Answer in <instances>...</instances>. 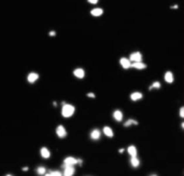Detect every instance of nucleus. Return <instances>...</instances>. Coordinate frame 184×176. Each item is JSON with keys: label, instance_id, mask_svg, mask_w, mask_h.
<instances>
[{"label": "nucleus", "instance_id": "f257e3e1", "mask_svg": "<svg viewBox=\"0 0 184 176\" xmlns=\"http://www.w3.org/2000/svg\"><path fill=\"white\" fill-rule=\"evenodd\" d=\"M74 111H75V108L73 105L66 103L65 105H63V108H61V116L64 118H70L73 116Z\"/></svg>", "mask_w": 184, "mask_h": 176}, {"label": "nucleus", "instance_id": "f03ea898", "mask_svg": "<svg viewBox=\"0 0 184 176\" xmlns=\"http://www.w3.org/2000/svg\"><path fill=\"white\" fill-rule=\"evenodd\" d=\"M75 164H78V159L74 158V157H67L64 159V162H63V167H66V166H74Z\"/></svg>", "mask_w": 184, "mask_h": 176}, {"label": "nucleus", "instance_id": "7ed1b4c3", "mask_svg": "<svg viewBox=\"0 0 184 176\" xmlns=\"http://www.w3.org/2000/svg\"><path fill=\"white\" fill-rule=\"evenodd\" d=\"M129 61L131 63H137V62H142V53L139 52V51H136V52H133V53L129 55Z\"/></svg>", "mask_w": 184, "mask_h": 176}, {"label": "nucleus", "instance_id": "20e7f679", "mask_svg": "<svg viewBox=\"0 0 184 176\" xmlns=\"http://www.w3.org/2000/svg\"><path fill=\"white\" fill-rule=\"evenodd\" d=\"M55 132H56V135L59 138H65V137L67 136V130L65 129V126L61 125V124H59V125L57 126Z\"/></svg>", "mask_w": 184, "mask_h": 176}, {"label": "nucleus", "instance_id": "39448f33", "mask_svg": "<svg viewBox=\"0 0 184 176\" xmlns=\"http://www.w3.org/2000/svg\"><path fill=\"white\" fill-rule=\"evenodd\" d=\"M101 137V131L99 129H93L90 133V138L92 140H99Z\"/></svg>", "mask_w": 184, "mask_h": 176}, {"label": "nucleus", "instance_id": "423d86ee", "mask_svg": "<svg viewBox=\"0 0 184 176\" xmlns=\"http://www.w3.org/2000/svg\"><path fill=\"white\" fill-rule=\"evenodd\" d=\"M120 65L122 66V68H124V69H129L131 66V62L129 61V58H127V57H121Z\"/></svg>", "mask_w": 184, "mask_h": 176}, {"label": "nucleus", "instance_id": "0eeeda50", "mask_svg": "<svg viewBox=\"0 0 184 176\" xmlns=\"http://www.w3.org/2000/svg\"><path fill=\"white\" fill-rule=\"evenodd\" d=\"M72 73H73V76L75 77V78H78V79H83L84 77H85V70H84L83 68H81V67L75 68V69L72 71Z\"/></svg>", "mask_w": 184, "mask_h": 176}, {"label": "nucleus", "instance_id": "6e6552de", "mask_svg": "<svg viewBox=\"0 0 184 176\" xmlns=\"http://www.w3.org/2000/svg\"><path fill=\"white\" fill-rule=\"evenodd\" d=\"M112 117H113V119L116 121V122H121V121H123V118H124V115L122 113V110L120 109H116L114 110L113 113H112Z\"/></svg>", "mask_w": 184, "mask_h": 176}, {"label": "nucleus", "instance_id": "1a4fd4ad", "mask_svg": "<svg viewBox=\"0 0 184 176\" xmlns=\"http://www.w3.org/2000/svg\"><path fill=\"white\" fill-rule=\"evenodd\" d=\"M74 173H75L74 166H66V167H64L63 176H73Z\"/></svg>", "mask_w": 184, "mask_h": 176}, {"label": "nucleus", "instance_id": "9d476101", "mask_svg": "<svg viewBox=\"0 0 184 176\" xmlns=\"http://www.w3.org/2000/svg\"><path fill=\"white\" fill-rule=\"evenodd\" d=\"M39 79V73H28V76H27V81L29 83H35L37 80Z\"/></svg>", "mask_w": 184, "mask_h": 176}, {"label": "nucleus", "instance_id": "9b49d317", "mask_svg": "<svg viewBox=\"0 0 184 176\" xmlns=\"http://www.w3.org/2000/svg\"><path fill=\"white\" fill-rule=\"evenodd\" d=\"M102 133L107 137H109V138H112V137L114 136V132H113V130H112V128H110V126H108V125L104 126Z\"/></svg>", "mask_w": 184, "mask_h": 176}, {"label": "nucleus", "instance_id": "f8f14e48", "mask_svg": "<svg viewBox=\"0 0 184 176\" xmlns=\"http://www.w3.org/2000/svg\"><path fill=\"white\" fill-rule=\"evenodd\" d=\"M90 15H93L95 17H98V16H101L102 14H104V9H101V8H94V9H92L90 10Z\"/></svg>", "mask_w": 184, "mask_h": 176}, {"label": "nucleus", "instance_id": "ddd939ff", "mask_svg": "<svg viewBox=\"0 0 184 176\" xmlns=\"http://www.w3.org/2000/svg\"><path fill=\"white\" fill-rule=\"evenodd\" d=\"M129 163H130V165L133 166V167L137 169V167H139V166H140L141 161H140V159H139L138 157H131Z\"/></svg>", "mask_w": 184, "mask_h": 176}, {"label": "nucleus", "instance_id": "4468645a", "mask_svg": "<svg viewBox=\"0 0 184 176\" xmlns=\"http://www.w3.org/2000/svg\"><path fill=\"white\" fill-rule=\"evenodd\" d=\"M40 155L43 159H49V158L51 157V151L49 148H47V147H42V148L40 149Z\"/></svg>", "mask_w": 184, "mask_h": 176}, {"label": "nucleus", "instance_id": "2eb2a0df", "mask_svg": "<svg viewBox=\"0 0 184 176\" xmlns=\"http://www.w3.org/2000/svg\"><path fill=\"white\" fill-rule=\"evenodd\" d=\"M164 80L167 83H172L174 81V76L171 71H166L164 75Z\"/></svg>", "mask_w": 184, "mask_h": 176}, {"label": "nucleus", "instance_id": "dca6fc26", "mask_svg": "<svg viewBox=\"0 0 184 176\" xmlns=\"http://www.w3.org/2000/svg\"><path fill=\"white\" fill-rule=\"evenodd\" d=\"M130 67H133V68H135V69L142 70V69H145V68H147V64H144L143 62H137V63H131Z\"/></svg>", "mask_w": 184, "mask_h": 176}, {"label": "nucleus", "instance_id": "f3484780", "mask_svg": "<svg viewBox=\"0 0 184 176\" xmlns=\"http://www.w3.org/2000/svg\"><path fill=\"white\" fill-rule=\"evenodd\" d=\"M127 152H128V155L130 156V158L131 157H137V155H138L137 147L135 146V145H130V146H128Z\"/></svg>", "mask_w": 184, "mask_h": 176}, {"label": "nucleus", "instance_id": "a211bd4d", "mask_svg": "<svg viewBox=\"0 0 184 176\" xmlns=\"http://www.w3.org/2000/svg\"><path fill=\"white\" fill-rule=\"evenodd\" d=\"M142 97H143V95H142L141 92H133V93L130 94V100H133V102H138V100H140Z\"/></svg>", "mask_w": 184, "mask_h": 176}, {"label": "nucleus", "instance_id": "6ab92c4d", "mask_svg": "<svg viewBox=\"0 0 184 176\" xmlns=\"http://www.w3.org/2000/svg\"><path fill=\"white\" fill-rule=\"evenodd\" d=\"M133 125H138V121L135 119H128L124 122V126L125 128H129V126Z\"/></svg>", "mask_w": 184, "mask_h": 176}, {"label": "nucleus", "instance_id": "aec40b11", "mask_svg": "<svg viewBox=\"0 0 184 176\" xmlns=\"http://www.w3.org/2000/svg\"><path fill=\"white\" fill-rule=\"evenodd\" d=\"M36 172H37L38 175H44V174L47 173V169H45V166L40 165L36 169Z\"/></svg>", "mask_w": 184, "mask_h": 176}, {"label": "nucleus", "instance_id": "412c9836", "mask_svg": "<svg viewBox=\"0 0 184 176\" xmlns=\"http://www.w3.org/2000/svg\"><path fill=\"white\" fill-rule=\"evenodd\" d=\"M161 88V82H158V81H154V82L152 83V86L149 88V90H153V89H159Z\"/></svg>", "mask_w": 184, "mask_h": 176}, {"label": "nucleus", "instance_id": "4be33fe9", "mask_svg": "<svg viewBox=\"0 0 184 176\" xmlns=\"http://www.w3.org/2000/svg\"><path fill=\"white\" fill-rule=\"evenodd\" d=\"M49 173H50L51 176H63V173L60 171H51Z\"/></svg>", "mask_w": 184, "mask_h": 176}, {"label": "nucleus", "instance_id": "5701e85b", "mask_svg": "<svg viewBox=\"0 0 184 176\" xmlns=\"http://www.w3.org/2000/svg\"><path fill=\"white\" fill-rule=\"evenodd\" d=\"M99 0H87V2L90 4H97Z\"/></svg>", "mask_w": 184, "mask_h": 176}, {"label": "nucleus", "instance_id": "b1692460", "mask_svg": "<svg viewBox=\"0 0 184 176\" xmlns=\"http://www.w3.org/2000/svg\"><path fill=\"white\" fill-rule=\"evenodd\" d=\"M180 117L181 118H184V108L183 107H181L180 108Z\"/></svg>", "mask_w": 184, "mask_h": 176}, {"label": "nucleus", "instance_id": "393cba45", "mask_svg": "<svg viewBox=\"0 0 184 176\" xmlns=\"http://www.w3.org/2000/svg\"><path fill=\"white\" fill-rule=\"evenodd\" d=\"M49 35H50L51 37H54V36H56V31H54V30H51L50 33H49Z\"/></svg>", "mask_w": 184, "mask_h": 176}, {"label": "nucleus", "instance_id": "a878e982", "mask_svg": "<svg viewBox=\"0 0 184 176\" xmlns=\"http://www.w3.org/2000/svg\"><path fill=\"white\" fill-rule=\"evenodd\" d=\"M87 96H88V97H92V98H94V97H95V94L90 92V93H87Z\"/></svg>", "mask_w": 184, "mask_h": 176}, {"label": "nucleus", "instance_id": "bb28decb", "mask_svg": "<svg viewBox=\"0 0 184 176\" xmlns=\"http://www.w3.org/2000/svg\"><path fill=\"white\" fill-rule=\"evenodd\" d=\"M82 163H83V160H82V159H78V164H79V165H82Z\"/></svg>", "mask_w": 184, "mask_h": 176}, {"label": "nucleus", "instance_id": "cd10ccee", "mask_svg": "<svg viewBox=\"0 0 184 176\" xmlns=\"http://www.w3.org/2000/svg\"><path fill=\"white\" fill-rule=\"evenodd\" d=\"M28 170H29V169H28V166H24V167H23V171H24V172H27Z\"/></svg>", "mask_w": 184, "mask_h": 176}, {"label": "nucleus", "instance_id": "c85d7f7f", "mask_svg": "<svg viewBox=\"0 0 184 176\" xmlns=\"http://www.w3.org/2000/svg\"><path fill=\"white\" fill-rule=\"evenodd\" d=\"M171 9H178V4H173V6H171Z\"/></svg>", "mask_w": 184, "mask_h": 176}, {"label": "nucleus", "instance_id": "c756f323", "mask_svg": "<svg viewBox=\"0 0 184 176\" xmlns=\"http://www.w3.org/2000/svg\"><path fill=\"white\" fill-rule=\"evenodd\" d=\"M118 152H120V153H123V152H124V149H123V148H121V149L118 150Z\"/></svg>", "mask_w": 184, "mask_h": 176}, {"label": "nucleus", "instance_id": "7c9ffc66", "mask_svg": "<svg viewBox=\"0 0 184 176\" xmlns=\"http://www.w3.org/2000/svg\"><path fill=\"white\" fill-rule=\"evenodd\" d=\"M149 176H158V175H157V174H155V173H154V174H151V175H149Z\"/></svg>", "mask_w": 184, "mask_h": 176}, {"label": "nucleus", "instance_id": "2f4dec72", "mask_svg": "<svg viewBox=\"0 0 184 176\" xmlns=\"http://www.w3.org/2000/svg\"><path fill=\"white\" fill-rule=\"evenodd\" d=\"M6 176H13V175H12V174H7Z\"/></svg>", "mask_w": 184, "mask_h": 176}]
</instances>
